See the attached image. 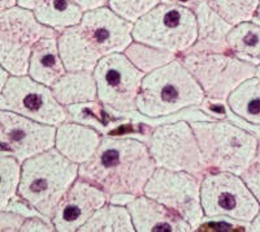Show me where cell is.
Returning <instances> with one entry per match:
<instances>
[{
  "label": "cell",
  "instance_id": "1f68e13d",
  "mask_svg": "<svg viewBox=\"0 0 260 232\" xmlns=\"http://www.w3.org/2000/svg\"><path fill=\"white\" fill-rule=\"evenodd\" d=\"M26 219L22 215L11 210H0V232H17Z\"/></svg>",
  "mask_w": 260,
  "mask_h": 232
},
{
  "label": "cell",
  "instance_id": "6da1fadb",
  "mask_svg": "<svg viewBox=\"0 0 260 232\" xmlns=\"http://www.w3.org/2000/svg\"><path fill=\"white\" fill-rule=\"evenodd\" d=\"M155 168L145 141L132 136L103 134L94 155L78 166V178L96 185L108 196H139Z\"/></svg>",
  "mask_w": 260,
  "mask_h": 232
},
{
  "label": "cell",
  "instance_id": "9a60e30c",
  "mask_svg": "<svg viewBox=\"0 0 260 232\" xmlns=\"http://www.w3.org/2000/svg\"><path fill=\"white\" fill-rule=\"evenodd\" d=\"M107 201L108 194L101 188L77 178L64 194L51 218L55 231H78Z\"/></svg>",
  "mask_w": 260,
  "mask_h": 232
},
{
  "label": "cell",
  "instance_id": "5b68a950",
  "mask_svg": "<svg viewBox=\"0 0 260 232\" xmlns=\"http://www.w3.org/2000/svg\"><path fill=\"white\" fill-rule=\"evenodd\" d=\"M202 159L207 170L242 175L256 157L255 134L229 119L192 122Z\"/></svg>",
  "mask_w": 260,
  "mask_h": 232
},
{
  "label": "cell",
  "instance_id": "9c48e42d",
  "mask_svg": "<svg viewBox=\"0 0 260 232\" xmlns=\"http://www.w3.org/2000/svg\"><path fill=\"white\" fill-rule=\"evenodd\" d=\"M146 143L156 167L185 171L199 179L208 171L191 124L186 120L154 127Z\"/></svg>",
  "mask_w": 260,
  "mask_h": 232
},
{
  "label": "cell",
  "instance_id": "f35d334b",
  "mask_svg": "<svg viewBox=\"0 0 260 232\" xmlns=\"http://www.w3.org/2000/svg\"><path fill=\"white\" fill-rule=\"evenodd\" d=\"M17 6V0H0V13Z\"/></svg>",
  "mask_w": 260,
  "mask_h": 232
},
{
  "label": "cell",
  "instance_id": "60d3db41",
  "mask_svg": "<svg viewBox=\"0 0 260 232\" xmlns=\"http://www.w3.org/2000/svg\"><path fill=\"white\" fill-rule=\"evenodd\" d=\"M251 21H252V22H255V24L260 25V0H259V4H257L256 11H255L254 17H252Z\"/></svg>",
  "mask_w": 260,
  "mask_h": 232
},
{
  "label": "cell",
  "instance_id": "e575fe53",
  "mask_svg": "<svg viewBox=\"0 0 260 232\" xmlns=\"http://www.w3.org/2000/svg\"><path fill=\"white\" fill-rule=\"evenodd\" d=\"M134 194H127V193H117L112 194V196H108V202L116 204V205H122L126 206L127 204L134 198Z\"/></svg>",
  "mask_w": 260,
  "mask_h": 232
},
{
  "label": "cell",
  "instance_id": "8d00e7d4",
  "mask_svg": "<svg viewBox=\"0 0 260 232\" xmlns=\"http://www.w3.org/2000/svg\"><path fill=\"white\" fill-rule=\"evenodd\" d=\"M41 2L42 0H17V6L21 7V8L32 11Z\"/></svg>",
  "mask_w": 260,
  "mask_h": 232
},
{
  "label": "cell",
  "instance_id": "ac0fdd59",
  "mask_svg": "<svg viewBox=\"0 0 260 232\" xmlns=\"http://www.w3.org/2000/svg\"><path fill=\"white\" fill-rule=\"evenodd\" d=\"M101 132L73 122L61 123L56 127L55 133V149L76 164H82L96 152L101 143Z\"/></svg>",
  "mask_w": 260,
  "mask_h": 232
},
{
  "label": "cell",
  "instance_id": "8fae6325",
  "mask_svg": "<svg viewBox=\"0 0 260 232\" xmlns=\"http://www.w3.org/2000/svg\"><path fill=\"white\" fill-rule=\"evenodd\" d=\"M92 75L98 101L106 110L116 116L137 111V97L145 73L136 68L124 52L102 57Z\"/></svg>",
  "mask_w": 260,
  "mask_h": 232
},
{
  "label": "cell",
  "instance_id": "ab89813d",
  "mask_svg": "<svg viewBox=\"0 0 260 232\" xmlns=\"http://www.w3.org/2000/svg\"><path fill=\"white\" fill-rule=\"evenodd\" d=\"M9 76L11 75H9L8 72H7L3 67L0 66V93H2V90H3L4 85H6V82H7V80H8Z\"/></svg>",
  "mask_w": 260,
  "mask_h": 232
},
{
  "label": "cell",
  "instance_id": "f546056e",
  "mask_svg": "<svg viewBox=\"0 0 260 232\" xmlns=\"http://www.w3.org/2000/svg\"><path fill=\"white\" fill-rule=\"evenodd\" d=\"M241 178L260 205V161L255 159L242 172Z\"/></svg>",
  "mask_w": 260,
  "mask_h": 232
},
{
  "label": "cell",
  "instance_id": "f1b7e54d",
  "mask_svg": "<svg viewBox=\"0 0 260 232\" xmlns=\"http://www.w3.org/2000/svg\"><path fill=\"white\" fill-rule=\"evenodd\" d=\"M159 3L161 0H108L107 6L116 15L134 24Z\"/></svg>",
  "mask_w": 260,
  "mask_h": 232
},
{
  "label": "cell",
  "instance_id": "d590c367",
  "mask_svg": "<svg viewBox=\"0 0 260 232\" xmlns=\"http://www.w3.org/2000/svg\"><path fill=\"white\" fill-rule=\"evenodd\" d=\"M241 122H242V120H241ZM245 124H247V127H243V128L247 129V131H250L252 134H255V136H256L257 148H256V157H255V159H256V161H260V127H257V125L248 124V123H245ZM241 127H242V125H241Z\"/></svg>",
  "mask_w": 260,
  "mask_h": 232
},
{
  "label": "cell",
  "instance_id": "30bf717a",
  "mask_svg": "<svg viewBox=\"0 0 260 232\" xmlns=\"http://www.w3.org/2000/svg\"><path fill=\"white\" fill-rule=\"evenodd\" d=\"M180 60L194 76L206 98L213 101L226 102L231 93L256 72V67L231 52L186 54L181 55Z\"/></svg>",
  "mask_w": 260,
  "mask_h": 232
},
{
  "label": "cell",
  "instance_id": "7c38bea8",
  "mask_svg": "<svg viewBox=\"0 0 260 232\" xmlns=\"http://www.w3.org/2000/svg\"><path fill=\"white\" fill-rule=\"evenodd\" d=\"M201 180L185 171L156 167L146 183L143 194L180 214L197 231L204 219L201 204Z\"/></svg>",
  "mask_w": 260,
  "mask_h": 232
},
{
  "label": "cell",
  "instance_id": "ffe728a7",
  "mask_svg": "<svg viewBox=\"0 0 260 232\" xmlns=\"http://www.w3.org/2000/svg\"><path fill=\"white\" fill-rule=\"evenodd\" d=\"M51 90L64 107L98 99L96 83L90 71H67L51 86Z\"/></svg>",
  "mask_w": 260,
  "mask_h": 232
},
{
  "label": "cell",
  "instance_id": "484cf974",
  "mask_svg": "<svg viewBox=\"0 0 260 232\" xmlns=\"http://www.w3.org/2000/svg\"><path fill=\"white\" fill-rule=\"evenodd\" d=\"M124 55L132 62L136 68L143 72L145 75L160 67L166 66L172 60L177 59L178 55L169 52L166 50H160L155 48L152 46L145 45V43H139V42L133 41L125 48Z\"/></svg>",
  "mask_w": 260,
  "mask_h": 232
},
{
  "label": "cell",
  "instance_id": "44dd1931",
  "mask_svg": "<svg viewBox=\"0 0 260 232\" xmlns=\"http://www.w3.org/2000/svg\"><path fill=\"white\" fill-rule=\"evenodd\" d=\"M65 108L68 113L67 122L87 125L101 132L102 134L113 133L116 129L130 122L125 116L112 115L98 99L85 103L71 104Z\"/></svg>",
  "mask_w": 260,
  "mask_h": 232
},
{
  "label": "cell",
  "instance_id": "52a82bcc",
  "mask_svg": "<svg viewBox=\"0 0 260 232\" xmlns=\"http://www.w3.org/2000/svg\"><path fill=\"white\" fill-rule=\"evenodd\" d=\"M56 30L42 25L29 9L15 6L0 13V66L11 76L27 75L32 46Z\"/></svg>",
  "mask_w": 260,
  "mask_h": 232
},
{
  "label": "cell",
  "instance_id": "4316f807",
  "mask_svg": "<svg viewBox=\"0 0 260 232\" xmlns=\"http://www.w3.org/2000/svg\"><path fill=\"white\" fill-rule=\"evenodd\" d=\"M21 163L13 155L0 152V210H6L11 199L17 196Z\"/></svg>",
  "mask_w": 260,
  "mask_h": 232
},
{
  "label": "cell",
  "instance_id": "4fadbf2b",
  "mask_svg": "<svg viewBox=\"0 0 260 232\" xmlns=\"http://www.w3.org/2000/svg\"><path fill=\"white\" fill-rule=\"evenodd\" d=\"M0 110L57 127L68 120L67 108L57 102L50 86L30 76H9L0 93Z\"/></svg>",
  "mask_w": 260,
  "mask_h": 232
},
{
  "label": "cell",
  "instance_id": "277c9868",
  "mask_svg": "<svg viewBox=\"0 0 260 232\" xmlns=\"http://www.w3.org/2000/svg\"><path fill=\"white\" fill-rule=\"evenodd\" d=\"M204 98V92L178 56L143 76L137 97V111L147 118H160L201 106Z\"/></svg>",
  "mask_w": 260,
  "mask_h": 232
},
{
  "label": "cell",
  "instance_id": "3957f363",
  "mask_svg": "<svg viewBox=\"0 0 260 232\" xmlns=\"http://www.w3.org/2000/svg\"><path fill=\"white\" fill-rule=\"evenodd\" d=\"M78 178V164L55 148L21 163L17 194L41 214L52 218L64 194Z\"/></svg>",
  "mask_w": 260,
  "mask_h": 232
},
{
  "label": "cell",
  "instance_id": "74e56055",
  "mask_svg": "<svg viewBox=\"0 0 260 232\" xmlns=\"http://www.w3.org/2000/svg\"><path fill=\"white\" fill-rule=\"evenodd\" d=\"M248 231L260 232V209L259 212L256 213V215L254 217V219L250 222V228H248Z\"/></svg>",
  "mask_w": 260,
  "mask_h": 232
},
{
  "label": "cell",
  "instance_id": "d6986e66",
  "mask_svg": "<svg viewBox=\"0 0 260 232\" xmlns=\"http://www.w3.org/2000/svg\"><path fill=\"white\" fill-rule=\"evenodd\" d=\"M65 72L67 69L57 47V36L39 39L31 48L27 76L51 88Z\"/></svg>",
  "mask_w": 260,
  "mask_h": 232
},
{
  "label": "cell",
  "instance_id": "cb8c5ba5",
  "mask_svg": "<svg viewBox=\"0 0 260 232\" xmlns=\"http://www.w3.org/2000/svg\"><path fill=\"white\" fill-rule=\"evenodd\" d=\"M31 12L42 25L56 30L57 33L78 24L83 15L73 0H42Z\"/></svg>",
  "mask_w": 260,
  "mask_h": 232
},
{
  "label": "cell",
  "instance_id": "8992f818",
  "mask_svg": "<svg viewBox=\"0 0 260 232\" xmlns=\"http://www.w3.org/2000/svg\"><path fill=\"white\" fill-rule=\"evenodd\" d=\"M198 25L194 11L189 7L161 2L133 24V41L166 50L186 54L197 41Z\"/></svg>",
  "mask_w": 260,
  "mask_h": 232
},
{
  "label": "cell",
  "instance_id": "b9f144b4",
  "mask_svg": "<svg viewBox=\"0 0 260 232\" xmlns=\"http://www.w3.org/2000/svg\"><path fill=\"white\" fill-rule=\"evenodd\" d=\"M255 76H256L257 78H260V66L256 67V72H255Z\"/></svg>",
  "mask_w": 260,
  "mask_h": 232
},
{
  "label": "cell",
  "instance_id": "d4e9b609",
  "mask_svg": "<svg viewBox=\"0 0 260 232\" xmlns=\"http://www.w3.org/2000/svg\"><path fill=\"white\" fill-rule=\"evenodd\" d=\"M136 232L126 206L116 205L107 201L78 232Z\"/></svg>",
  "mask_w": 260,
  "mask_h": 232
},
{
  "label": "cell",
  "instance_id": "7a4b0ae2",
  "mask_svg": "<svg viewBox=\"0 0 260 232\" xmlns=\"http://www.w3.org/2000/svg\"><path fill=\"white\" fill-rule=\"evenodd\" d=\"M133 24L108 6L83 12L80 22L57 33V47L67 71H94L102 57L124 52L133 42Z\"/></svg>",
  "mask_w": 260,
  "mask_h": 232
},
{
  "label": "cell",
  "instance_id": "83f0119b",
  "mask_svg": "<svg viewBox=\"0 0 260 232\" xmlns=\"http://www.w3.org/2000/svg\"><path fill=\"white\" fill-rule=\"evenodd\" d=\"M207 3L217 15L234 26L252 20L259 0H207Z\"/></svg>",
  "mask_w": 260,
  "mask_h": 232
},
{
  "label": "cell",
  "instance_id": "ba28073f",
  "mask_svg": "<svg viewBox=\"0 0 260 232\" xmlns=\"http://www.w3.org/2000/svg\"><path fill=\"white\" fill-rule=\"evenodd\" d=\"M204 218H229L250 223L260 205L240 175L208 170L201 180Z\"/></svg>",
  "mask_w": 260,
  "mask_h": 232
},
{
  "label": "cell",
  "instance_id": "5bb4252c",
  "mask_svg": "<svg viewBox=\"0 0 260 232\" xmlns=\"http://www.w3.org/2000/svg\"><path fill=\"white\" fill-rule=\"evenodd\" d=\"M56 127L0 110V152L13 155L20 163L55 146Z\"/></svg>",
  "mask_w": 260,
  "mask_h": 232
},
{
  "label": "cell",
  "instance_id": "836d02e7",
  "mask_svg": "<svg viewBox=\"0 0 260 232\" xmlns=\"http://www.w3.org/2000/svg\"><path fill=\"white\" fill-rule=\"evenodd\" d=\"M73 2L80 7L82 12L101 8V7L107 6V3H108V0H73Z\"/></svg>",
  "mask_w": 260,
  "mask_h": 232
},
{
  "label": "cell",
  "instance_id": "7402d4cb",
  "mask_svg": "<svg viewBox=\"0 0 260 232\" xmlns=\"http://www.w3.org/2000/svg\"><path fill=\"white\" fill-rule=\"evenodd\" d=\"M226 106L240 120L260 127V78L243 81L228 97Z\"/></svg>",
  "mask_w": 260,
  "mask_h": 232
},
{
  "label": "cell",
  "instance_id": "d6a6232c",
  "mask_svg": "<svg viewBox=\"0 0 260 232\" xmlns=\"http://www.w3.org/2000/svg\"><path fill=\"white\" fill-rule=\"evenodd\" d=\"M7 210H11V212H15L17 214L22 215L25 218L36 217V215H43L37 210V209L32 208L27 201H25L24 198H21L20 196H16L15 198L11 199V202L7 206Z\"/></svg>",
  "mask_w": 260,
  "mask_h": 232
},
{
  "label": "cell",
  "instance_id": "4dcf8cb0",
  "mask_svg": "<svg viewBox=\"0 0 260 232\" xmlns=\"http://www.w3.org/2000/svg\"><path fill=\"white\" fill-rule=\"evenodd\" d=\"M21 232H32V231H42V232H53L52 219L46 215H36V217L26 218L24 223L21 226Z\"/></svg>",
  "mask_w": 260,
  "mask_h": 232
},
{
  "label": "cell",
  "instance_id": "603a6c76",
  "mask_svg": "<svg viewBox=\"0 0 260 232\" xmlns=\"http://www.w3.org/2000/svg\"><path fill=\"white\" fill-rule=\"evenodd\" d=\"M229 52L252 66H260V25L246 21L234 25L226 36Z\"/></svg>",
  "mask_w": 260,
  "mask_h": 232
},
{
  "label": "cell",
  "instance_id": "e0dca14e",
  "mask_svg": "<svg viewBox=\"0 0 260 232\" xmlns=\"http://www.w3.org/2000/svg\"><path fill=\"white\" fill-rule=\"evenodd\" d=\"M191 9L197 16L198 36L186 54L229 52L226 36L233 26L208 6L207 0H197Z\"/></svg>",
  "mask_w": 260,
  "mask_h": 232
},
{
  "label": "cell",
  "instance_id": "2e32d148",
  "mask_svg": "<svg viewBox=\"0 0 260 232\" xmlns=\"http://www.w3.org/2000/svg\"><path fill=\"white\" fill-rule=\"evenodd\" d=\"M137 232H191L180 214L155 199L139 194L126 205Z\"/></svg>",
  "mask_w": 260,
  "mask_h": 232
}]
</instances>
